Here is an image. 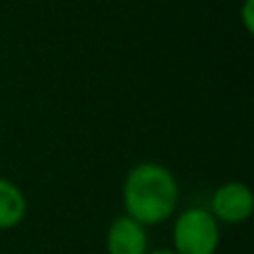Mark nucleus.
I'll list each match as a JSON object with an SVG mask.
<instances>
[{"mask_svg":"<svg viewBox=\"0 0 254 254\" xmlns=\"http://www.w3.org/2000/svg\"><path fill=\"white\" fill-rule=\"evenodd\" d=\"M145 254H176L174 250H154V252H145Z\"/></svg>","mask_w":254,"mask_h":254,"instance_id":"7","label":"nucleus"},{"mask_svg":"<svg viewBox=\"0 0 254 254\" xmlns=\"http://www.w3.org/2000/svg\"><path fill=\"white\" fill-rule=\"evenodd\" d=\"M181 188L176 176L161 163L145 161L134 165L123 183V205L127 216L140 225H158L179 207Z\"/></svg>","mask_w":254,"mask_h":254,"instance_id":"1","label":"nucleus"},{"mask_svg":"<svg viewBox=\"0 0 254 254\" xmlns=\"http://www.w3.org/2000/svg\"><path fill=\"white\" fill-rule=\"evenodd\" d=\"M27 214V198L16 183L0 179V230H11Z\"/></svg>","mask_w":254,"mask_h":254,"instance_id":"5","label":"nucleus"},{"mask_svg":"<svg viewBox=\"0 0 254 254\" xmlns=\"http://www.w3.org/2000/svg\"><path fill=\"white\" fill-rule=\"evenodd\" d=\"M172 239L176 254H214L221 243L219 221L210 210L190 207L179 214Z\"/></svg>","mask_w":254,"mask_h":254,"instance_id":"2","label":"nucleus"},{"mask_svg":"<svg viewBox=\"0 0 254 254\" xmlns=\"http://www.w3.org/2000/svg\"><path fill=\"white\" fill-rule=\"evenodd\" d=\"M241 20H243V25H246L248 34H252V31H254V0H243Z\"/></svg>","mask_w":254,"mask_h":254,"instance_id":"6","label":"nucleus"},{"mask_svg":"<svg viewBox=\"0 0 254 254\" xmlns=\"http://www.w3.org/2000/svg\"><path fill=\"white\" fill-rule=\"evenodd\" d=\"M254 210V194L246 183L230 181L212 194V216L221 223H246Z\"/></svg>","mask_w":254,"mask_h":254,"instance_id":"3","label":"nucleus"},{"mask_svg":"<svg viewBox=\"0 0 254 254\" xmlns=\"http://www.w3.org/2000/svg\"><path fill=\"white\" fill-rule=\"evenodd\" d=\"M107 254H145L147 252V232L145 225L134 221L131 216H119L112 221L105 234Z\"/></svg>","mask_w":254,"mask_h":254,"instance_id":"4","label":"nucleus"}]
</instances>
